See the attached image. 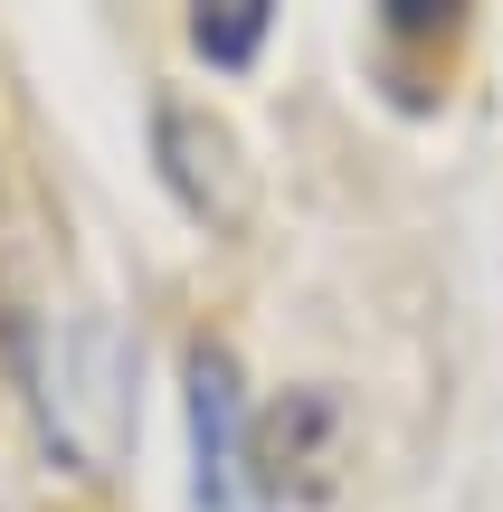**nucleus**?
<instances>
[{"instance_id": "nucleus-1", "label": "nucleus", "mask_w": 503, "mask_h": 512, "mask_svg": "<svg viewBox=\"0 0 503 512\" xmlns=\"http://www.w3.org/2000/svg\"><path fill=\"white\" fill-rule=\"evenodd\" d=\"M38 427L76 475H114L133 446V342L105 313H67L38 332Z\"/></svg>"}, {"instance_id": "nucleus-2", "label": "nucleus", "mask_w": 503, "mask_h": 512, "mask_svg": "<svg viewBox=\"0 0 503 512\" xmlns=\"http://www.w3.org/2000/svg\"><path fill=\"white\" fill-rule=\"evenodd\" d=\"M152 162H162L171 200H181L200 228H238L247 209H257V181H247L238 133H228L219 114L181 105V95H162V105H152Z\"/></svg>"}, {"instance_id": "nucleus-3", "label": "nucleus", "mask_w": 503, "mask_h": 512, "mask_svg": "<svg viewBox=\"0 0 503 512\" xmlns=\"http://www.w3.org/2000/svg\"><path fill=\"white\" fill-rule=\"evenodd\" d=\"M190 494L200 512H266L257 465H247V399H238V361L219 342L190 351Z\"/></svg>"}, {"instance_id": "nucleus-4", "label": "nucleus", "mask_w": 503, "mask_h": 512, "mask_svg": "<svg viewBox=\"0 0 503 512\" xmlns=\"http://www.w3.org/2000/svg\"><path fill=\"white\" fill-rule=\"evenodd\" d=\"M257 38H266V0H219V10L190 19V48H200L209 67H247Z\"/></svg>"}]
</instances>
